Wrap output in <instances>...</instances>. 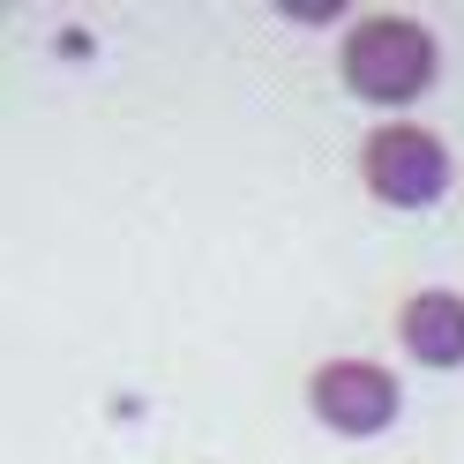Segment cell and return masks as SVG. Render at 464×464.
Instances as JSON below:
<instances>
[{
	"label": "cell",
	"instance_id": "obj_1",
	"mask_svg": "<svg viewBox=\"0 0 464 464\" xmlns=\"http://www.w3.org/2000/svg\"><path fill=\"white\" fill-rule=\"evenodd\" d=\"M337 82L374 112H404L442 82V38L420 15H397V8L353 15L337 38Z\"/></svg>",
	"mask_w": 464,
	"mask_h": 464
},
{
	"label": "cell",
	"instance_id": "obj_2",
	"mask_svg": "<svg viewBox=\"0 0 464 464\" xmlns=\"http://www.w3.org/2000/svg\"><path fill=\"white\" fill-rule=\"evenodd\" d=\"M457 180L450 142L427 121H382L360 142V188L382 202V210H434Z\"/></svg>",
	"mask_w": 464,
	"mask_h": 464
},
{
	"label": "cell",
	"instance_id": "obj_3",
	"mask_svg": "<svg viewBox=\"0 0 464 464\" xmlns=\"http://www.w3.org/2000/svg\"><path fill=\"white\" fill-rule=\"evenodd\" d=\"M307 412L323 420L337 442H382V434L404 420V382L382 360L337 353V360H323L307 374Z\"/></svg>",
	"mask_w": 464,
	"mask_h": 464
},
{
	"label": "cell",
	"instance_id": "obj_4",
	"mask_svg": "<svg viewBox=\"0 0 464 464\" xmlns=\"http://www.w3.org/2000/svg\"><path fill=\"white\" fill-rule=\"evenodd\" d=\"M397 344H404L412 367L457 374L464 367V293L457 285H420V293L397 307Z\"/></svg>",
	"mask_w": 464,
	"mask_h": 464
}]
</instances>
